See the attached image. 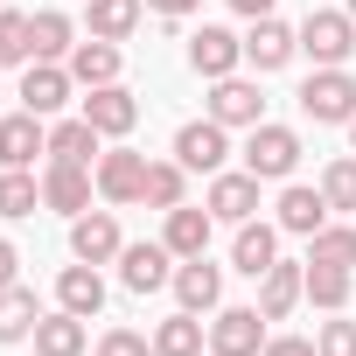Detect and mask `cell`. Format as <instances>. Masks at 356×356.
<instances>
[{
    "label": "cell",
    "instance_id": "cell-5",
    "mask_svg": "<svg viewBox=\"0 0 356 356\" xmlns=\"http://www.w3.org/2000/svg\"><path fill=\"white\" fill-rule=\"evenodd\" d=\"M91 189H98V175L77 168V161H49V168H42V210L84 217V210H91Z\"/></svg>",
    "mask_w": 356,
    "mask_h": 356
},
{
    "label": "cell",
    "instance_id": "cell-13",
    "mask_svg": "<svg viewBox=\"0 0 356 356\" xmlns=\"http://www.w3.org/2000/svg\"><path fill=\"white\" fill-rule=\"evenodd\" d=\"M210 119H217V126H259V119H266L259 84H252V77H217V84H210Z\"/></svg>",
    "mask_w": 356,
    "mask_h": 356
},
{
    "label": "cell",
    "instance_id": "cell-37",
    "mask_svg": "<svg viewBox=\"0 0 356 356\" xmlns=\"http://www.w3.org/2000/svg\"><path fill=\"white\" fill-rule=\"evenodd\" d=\"M98 356H154V342L140 328H105L98 335Z\"/></svg>",
    "mask_w": 356,
    "mask_h": 356
},
{
    "label": "cell",
    "instance_id": "cell-29",
    "mask_svg": "<svg viewBox=\"0 0 356 356\" xmlns=\"http://www.w3.org/2000/svg\"><path fill=\"white\" fill-rule=\"evenodd\" d=\"M35 321H42V307H35V293L15 280V286H0V342H22V335H35Z\"/></svg>",
    "mask_w": 356,
    "mask_h": 356
},
{
    "label": "cell",
    "instance_id": "cell-12",
    "mask_svg": "<svg viewBox=\"0 0 356 356\" xmlns=\"http://www.w3.org/2000/svg\"><path fill=\"white\" fill-rule=\"evenodd\" d=\"M168 286H175V300H182L189 314H210V307L224 300V266H210V252H203V259H182Z\"/></svg>",
    "mask_w": 356,
    "mask_h": 356
},
{
    "label": "cell",
    "instance_id": "cell-27",
    "mask_svg": "<svg viewBox=\"0 0 356 356\" xmlns=\"http://www.w3.org/2000/svg\"><path fill=\"white\" fill-rule=\"evenodd\" d=\"M98 126L77 112V119H63V126H49V161H77V168H91V154H98Z\"/></svg>",
    "mask_w": 356,
    "mask_h": 356
},
{
    "label": "cell",
    "instance_id": "cell-44",
    "mask_svg": "<svg viewBox=\"0 0 356 356\" xmlns=\"http://www.w3.org/2000/svg\"><path fill=\"white\" fill-rule=\"evenodd\" d=\"M0 8H8V0H0Z\"/></svg>",
    "mask_w": 356,
    "mask_h": 356
},
{
    "label": "cell",
    "instance_id": "cell-16",
    "mask_svg": "<svg viewBox=\"0 0 356 356\" xmlns=\"http://www.w3.org/2000/svg\"><path fill=\"white\" fill-rule=\"evenodd\" d=\"M293 49H300V29H286L273 15H259L252 35H245V63L252 70H280V63H293Z\"/></svg>",
    "mask_w": 356,
    "mask_h": 356
},
{
    "label": "cell",
    "instance_id": "cell-31",
    "mask_svg": "<svg viewBox=\"0 0 356 356\" xmlns=\"http://www.w3.org/2000/svg\"><path fill=\"white\" fill-rule=\"evenodd\" d=\"M42 210V182L29 168H8L0 175V217H35Z\"/></svg>",
    "mask_w": 356,
    "mask_h": 356
},
{
    "label": "cell",
    "instance_id": "cell-26",
    "mask_svg": "<svg viewBox=\"0 0 356 356\" xmlns=\"http://www.w3.org/2000/svg\"><path fill=\"white\" fill-rule=\"evenodd\" d=\"M280 259V231L273 224H238V245H231V266L245 273V280H259L266 266Z\"/></svg>",
    "mask_w": 356,
    "mask_h": 356
},
{
    "label": "cell",
    "instance_id": "cell-7",
    "mask_svg": "<svg viewBox=\"0 0 356 356\" xmlns=\"http://www.w3.org/2000/svg\"><path fill=\"white\" fill-rule=\"evenodd\" d=\"M70 252H77L84 266H112V259L126 252L119 217H112V210H84V217H70Z\"/></svg>",
    "mask_w": 356,
    "mask_h": 356
},
{
    "label": "cell",
    "instance_id": "cell-23",
    "mask_svg": "<svg viewBox=\"0 0 356 356\" xmlns=\"http://www.w3.org/2000/svg\"><path fill=\"white\" fill-rule=\"evenodd\" d=\"M84 314H70V307H56V314H42L35 321V356H84Z\"/></svg>",
    "mask_w": 356,
    "mask_h": 356
},
{
    "label": "cell",
    "instance_id": "cell-2",
    "mask_svg": "<svg viewBox=\"0 0 356 356\" xmlns=\"http://www.w3.org/2000/svg\"><path fill=\"white\" fill-rule=\"evenodd\" d=\"M300 49L314 56V70H342V63L356 56V22L335 15V8H314V15L300 22Z\"/></svg>",
    "mask_w": 356,
    "mask_h": 356
},
{
    "label": "cell",
    "instance_id": "cell-4",
    "mask_svg": "<svg viewBox=\"0 0 356 356\" xmlns=\"http://www.w3.org/2000/svg\"><path fill=\"white\" fill-rule=\"evenodd\" d=\"M231 126H217V119H189L182 133H175V161H182L189 175H224V161H231V140H224Z\"/></svg>",
    "mask_w": 356,
    "mask_h": 356
},
{
    "label": "cell",
    "instance_id": "cell-24",
    "mask_svg": "<svg viewBox=\"0 0 356 356\" xmlns=\"http://www.w3.org/2000/svg\"><path fill=\"white\" fill-rule=\"evenodd\" d=\"M140 203L147 210H175V203H189V168L182 161H147V189H140Z\"/></svg>",
    "mask_w": 356,
    "mask_h": 356
},
{
    "label": "cell",
    "instance_id": "cell-28",
    "mask_svg": "<svg viewBox=\"0 0 356 356\" xmlns=\"http://www.w3.org/2000/svg\"><path fill=\"white\" fill-rule=\"evenodd\" d=\"M147 15V0H91V35L98 42H126Z\"/></svg>",
    "mask_w": 356,
    "mask_h": 356
},
{
    "label": "cell",
    "instance_id": "cell-8",
    "mask_svg": "<svg viewBox=\"0 0 356 356\" xmlns=\"http://www.w3.org/2000/svg\"><path fill=\"white\" fill-rule=\"evenodd\" d=\"M266 349V314L259 307H224L210 321V356H259Z\"/></svg>",
    "mask_w": 356,
    "mask_h": 356
},
{
    "label": "cell",
    "instance_id": "cell-21",
    "mask_svg": "<svg viewBox=\"0 0 356 356\" xmlns=\"http://www.w3.org/2000/svg\"><path fill=\"white\" fill-rule=\"evenodd\" d=\"M328 224V196L321 189H300V182H286V196H280V231H293V238H314Z\"/></svg>",
    "mask_w": 356,
    "mask_h": 356
},
{
    "label": "cell",
    "instance_id": "cell-32",
    "mask_svg": "<svg viewBox=\"0 0 356 356\" xmlns=\"http://www.w3.org/2000/svg\"><path fill=\"white\" fill-rule=\"evenodd\" d=\"M307 300L321 314H342L349 307V266H307Z\"/></svg>",
    "mask_w": 356,
    "mask_h": 356
},
{
    "label": "cell",
    "instance_id": "cell-30",
    "mask_svg": "<svg viewBox=\"0 0 356 356\" xmlns=\"http://www.w3.org/2000/svg\"><path fill=\"white\" fill-rule=\"evenodd\" d=\"M154 356H203V321L182 307V314H168L154 328Z\"/></svg>",
    "mask_w": 356,
    "mask_h": 356
},
{
    "label": "cell",
    "instance_id": "cell-18",
    "mask_svg": "<svg viewBox=\"0 0 356 356\" xmlns=\"http://www.w3.org/2000/svg\"><path fill=\"white\" fill-rule=\"evenodd\" d=\"M35 154H49V126L35 112L0 119V168H35Z\"/></svg>",
    "mask_w": 356,
    "mask_h": 356
},
{
    "label": "cell",
    "instance_id": "cell-22",
    "mask_svg": "<svg viewBox=\"0 0 356 356\" xmlns=\"http://www.w3.org/2000/svg\"><path fill=\"white\" fill-rule=\"evenodd\" d=\"M56 307H70V314L91 321V314L105 307V280H98V266H84V259L63 266V280H56Z\"/></svg>",
    "mask_w": 356,
    "mask_h": 356
},
{
    "label": "cell",
    "instance_id": "cell-34",
    "mask_svg": "<svg viewBox=\"0 0 356 356\" xmlns=\"http://www.w3.org/2000/svg\"><path fill=\"white\" fill-rule=\"evenodd\" d=\"M321 196H328V210H356V161L349 154L321 168Z\"/></svg>",
    "mask_w": 356,
    "mask_h": 356
},
{
    "label": "cell",
    "instance_id": "cell-3",
    "mask_svg": "<svg viewBox=\"0 0 356 356\" xmlns=\"http://www.w3.org/2000/svg\"><path fill=\"white\" fill-rule=\"evenodd\" d=\"M300 112H307L314 126H349V119H356V77H349V70H314V77L300 84Z\"/></svg>",
    "mask_w": 356,
    "mask_h": 356
},
{
    "label": "cell",
    "instance_id": "cell-36",
    "mask_svg": "<svg viewBox=\"0 0 356 356\" xmlns=\"http://www.w3.org/2000/svg\"><path fill=\"white\" fill-rule=\"evenodd\" d=\"M314 356H356V321H321V335H314Z\"/></svg>",
    "mask_w": 356,
    "mask_h": 356
},
{
    "label": "cell",
    "instance_id": "cell-10",
    "mask_svg": "<svg viewBox=\"0 0 356 356\" xmlns=\"http://www.w3.org/2000/svg\"><path fill=\"white\" fill-rule=\"evenodd\" d=\"M300 300H307V266H286V259H273V266L259 273V314H266V321H286Z\"/></svg>",
    "mask_w": 356,
    "mask_h": 356
},
{
    "label": "cell",
    "instance_id": "cell-38",
    "mask_svg": "<svg viewBox=\"0 0 356 356\" xmlns=\"http://www.w3.org/2000/svg\"><path fill=\"white\" fill-rule=\"evenodd\" d=\"M259 356H314V342H307V335H266Z\"/></svg>",
    "mask_w": 356,
    "mask_h": 356
},
{
    "label": "cell",
    "instance_id": "cell-6",
    "mask_svg": "<svg viewBox=\"0 0 356 356\" xmlns=\"http://www.w3.org/2000/svg\"><path fill=\"white\" fill-rule=\"evenodd\" d=\"M238 63H245V35H231V29H196L189 35V70L196 77H238Z\"/></svg>",
    "mask_w": 356,
    "mask_h": 356
},
{
    "label": "cell",
    "instance_id": "cell-19",
    "mask_svg": "<svg viewBox=\"0 0 356 356\" xmlns=\"http://www.w3.org/2000/svg\"><path fill=\"white\" fill-rule=\"evenodd\" d=\"M203 210H210L217 224H252V210H259V175H252V168H245V175H217Z\"/></svg>",
    "mask_w": 356,
    "mask_h": 356
},
{
    "label": "cell",
    "instance_id": "cell-14",
    "mask_svg": "<svg viewBox=\"0 0 356 356\" xmlns=\"http://www.w3.org/2000/svg\"><path fill=\"white\" fill-rule=\"evenodd\" d=\"M84 119H91L105 140H126V133L140 126V98H133L126 84H98V91L84 98Z\"/></svg>",
    "mask_w": 356,
    "mask_h": 356
},
{
    "label": "cell",
    "instance_id": "cell-1",
    "mask_svg": "<svg viewBox=\"0 0 356 356\" xmlns=\"http://www.w3.org/2000/svg\"><path fill=\"white\" fill-rule=\"evenodd\" d=\"M245 168L259 175V182H286V175L300 168V133H293V126L259 119V126H252V140H245Z\"/></svg>",
    "mask_w": 356,
    "mask_h": 356
},
{
    "label": "cell",
    "instance_id": "cell-25",
    "mask_svg": "<svg viewBox=\"0 0 356 356\" xmlns=\"http://www.w3.org/2000/svg\"><path fill=\"white\" fill-rule=\"evenodd\" d=\"M70 77L84 84V91H98V84H119V42H77L70 49Z\"/></svg>",
    "mask_w": 356,
    "mask_h": 356
},
{
    "label": "cell",
    "instance_id": "cell-15",
    "mask_svg": "<svg viewBox=\"0 0 356 356\" xmlns=\"http://www.w3.org/2000/svg\"><path fill=\"white\" fill-rule=\"evenodd\" d=\"M70 49H77V29L63 8L29 15V63H70Z\"/></svg>",
    "mask_w": 356,
    "mask_h": 356
},
{
    "label": "cell",
    "instance_id": "cell-33",
    "mask_svg": "<svg viewBox=\"0 0 356 356\" xmlns=\"http://www.w3.org/2000/svg\"><path fill=\"white\" fill-rule=\"evenodd\" d=\"M307 266H356V231L349 224H321L307 238Z\"/></svg>",
    "mask_w": 356,
    "mask_h": 356
},
{
    "label": "cell",
    "instance_id": "cell-41",
    "mask_svg": "<svg viewBox=\"0 0 356 356\" xmlns=\"http://www.w3.org/2000/svg\"><path fill=\"white\" fill-rule=\"evenodd\" d=\"M231 8H238V15H252V22H259V15H273V0H231Z\"/></svg>",
    "mask_w": 356,
    "mask_h": 356
},
{
    "label": "cell",
    "instance_id": "cell-35",
    "mask_svg": "<svg viewBox=\"0 0 356 356\" xmlns=\"http://www.w3.org/2000/svg\"><path fill=\"white\" fill-rule=\"evenodd\" d=\"M8 63H29V15L0 8V70Z\"/></svg>",
    "mask_w": 356,
    "mask_h": 356
},
{
    "label": "cell",
    "instance_id": "cell-43",
    "mask_svg": "<svg viewBox=\"0 0 356 356\" xmlns=\"http://www.w3.org/2000/svg\"><path fill=\"white\" fill-rule=\"evenodd\" d=\"M349 140H356V119H349Z\"/></svg>",
    "mask_w": 356,
    "mask_h": 356
},
{
    "label": "cell",
    "instance_id": "cell-40",
    "mask_svg": "<svg viewBox=\"0 0 356 356\" xmlns=\"http://www.w3.org/2000/svg\"><path fill=\"white\" fill-rule=\"evenodd\" d=\"M15 273H22V252H15L8 238H0V286H15Z\"/></svg>",
    "mask_w": 356,
    "mask_h": 356
},
{
    "label": "cell",
    "instance_id": "cell-20",
    "mask_svg": "<svg viewBox=\"0 0 356 356\" xmlns=\"http://www.w3.org/2000/svg\"><path fill=\"white\" fill-rule=\"evenodd\" d=\"M210 231H217V217H210V210L175 203V210H168V231H161V245H168L175 259H203V252H210Z\"/></svg>",
    "mask_w": 356,
    "mask_h": 356
},
{
    "label": "cell",
    "instance_id": "cell-39",
    "mask_svg": "<svg viewBox=\"0 0 356 356\" xmlns=\"http://www.w3.org/2000/svg\"><path fill=\"white\" fill-rule=\"evenodd\" d=\"M147 8H154V15H168V22H182V15H196V8H203V0H147Z\"/></svg>",
    "mask_w": 356,
    "mask_h": 356
},
{
    "label": "cell",
    "instance_id": "cell-9",
    "mask_svg": "<svg viewBox=\"0 0 356 356\" xmlns=\"http://www.w3.org/2000/svg\"><path fill=\"white\" fill-rule=\"evenodd\" d=\"M70 63H29V77H22V112H35V119H56L63 105H70Z\"/></svg>",
    "mask_w": 356,
    "mask_h": 356
},
{
    "label": "cell",
    "instance_id": "cell-17",
    "mask_svg": "<svg viewBox=\"0 0 356 356\" xmlns=\"http://www.w3.org/2000/svg\"><path fill=\"white\" fill-rule=\"evenodd\" d=\"M119 280H126L133 293H161V286L175 280V252H168V245H126V252H119Z\"/></svg>",
    "mask_w": 356,
    "mask_h": 356
},
{
    "label": "cell",
    "instance_id": "cell-42",
    "mask_svg": "<svg viewBox=\"0 0 356 356\" xmlns=\"http://www.w3.org/2000/svg\"><path fill=\"white\" fill-rule=\"evenodd\" d=\"M342 15H349V22H356V0H349V8H342Z\"/></svg>",
    "mask_w": 356,
    "mask_h": 356
},
{
    "label": "cell",
    "instance_id": "cell-11",
    "mask_svg": "<svg viewBox=\"0 0 356 356\" xmlns=\"http://www.w3.org/2000/svg\"><path fill=\"white\" fill-rule=\"evenodd\" d=\"M140 189H147V154H133V147L98 154V196L105 203H140Z\"/></svg>",
    "mask_w": 356,
    "mask_h": 356
}]
</instances>
